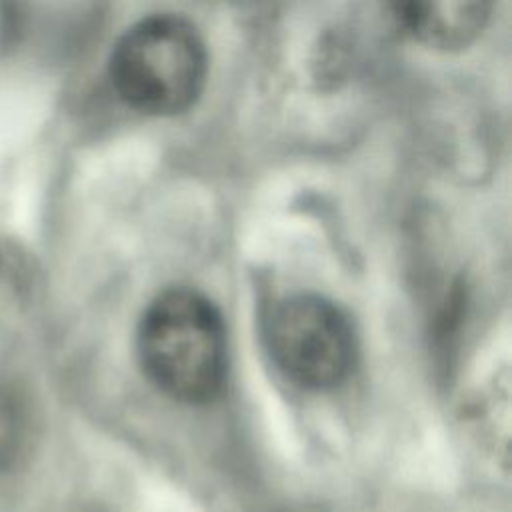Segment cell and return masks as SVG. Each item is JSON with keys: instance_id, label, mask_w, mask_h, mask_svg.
<instances>
[{"instance_id": "6da1fadb", "label": "cell", "mask_w": 512, "mask_h": 512, "mask_svg": "<svg viewBox=\"0 0 512 512\" xmlns=\"http://www.w3.org/2000/svg\"><path fill=\"white\" fill-rule=\"evenodd\" d=\"M208 68V46L196 24L182 14L156 12L118 36L108 58V80L126 108L174 118L202 98Z\"/></svg>"}, {"instance_id": "7a4b0ae2", "label": "cell", "mask_w": 512, "mask_h": 512, "mask_svg": "<svg viewBox=\"0 0 512 512\" xmlns=\"http://www.w3.org/2000/svg\"><path fill=\"white\" fill-rule=\"evenodd\" d=\"M138 358L148 380L166 396L202 404L226 380V330L218 308L192 288H170L144 310Z\"/></svg>"}, {"instance_id": "3957f363", "label": "cell", "mask_w": 512, "mask_h": 512, "mask_svg": "<svg viewBox=\"0 0 512 512\" xmlns=\"http://www.w3.org/2000/svg\"><path fill=\"white\" fill-rule=\"evenodd\" d=\"M266 346L274 364L298 386H338L356 360V336L348 316L318 294H290L268 314Z\"/></svg>"}, {"instance_id": "277c9868", "label": "cell", "mask_w": 512, "mask_h": 512, "mask_svg": "<svg viewBox=\"0 0 512 512\" xmlns=\"http://www.w3.org/2000/svg\"><path fill=\"white\" fill-rule=\"evenodd\" d=\"M494 0H392L406 34L434 52H460L484 32Z\"/></svg>"}, {"instance_id": "5b68a950", "label": "cell", "mask_w": 512, "mask_h": 512, "mask_svg": "<svg viewBox=\"0 0 512 512\" xmlns=\"http://www.w3.org/2000/svg\"><path fill=\"white\" fill-rule=\"evenodd\" d=\"M30 410L16 382L0 378V480L12 474L26 454Z\"/></svg>"}, {"instance_id": "8992f818", "label": "cell", "mask_w": 512, "mask_h": 512, "mask_svg": "<svg viewBox=\"0 0 512 512\" xmlns=\"http://www.w3.org/2000/svg\"><path fill=\"white\" fill-rule=\"evenodd\" d=\"M18 284H22V266L12 250L0 246V304L16 298Z\"/></svg>"}]
</instances>
